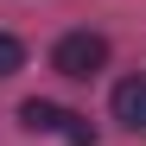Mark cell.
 <instances>
[{
	"mask_svg": "<svg viewBox=\"0 0 146 146\" xmlns=\"http://www.w3.org/2000/svg\"><path fill=\"white\" fill-rule=\"evenodd\" d=\"M114 121L127 133H146V70L127 76V83H114Z\"/></svg>",
	"mask_w": 146,
	"mask_h": 146,
	"instance_id": "3",
	"label": "cell"
},
{
	"mask_svg": "<svg viewBox=\"0 0 146 146\" xmlns=\"http://www.w3.org/2000/svg\"><path fill=\"white\" fill-rule=\"evenodd\" d=\"M102 64H108V38H102V32H64L57 51H51V70L70 76V83H89Z\"/></svg>",
	"mask_w": 146,
	"mask_h": 146,
	"instance_id": "1",
	"label": "cell"
},
{
	"mask_svg": "<svg viewBox=\"0 0 146 146\" xmlns=\"http://www.w3.org/2000/svg\"><path fill=\"white\" fill-rule=\"evenodd\" d=\"M13 70H26V44H19L13 32H0V83H7Z\"/></svg>",
	"mask_w": 146,
	"mask_h": 146,
	"instance_id": "4",
	"label": "cell"
},
{
	"mask_svg": "<svg viewBox=\"0 0 146 146\" xmlns=\"http://www.w3.org/2000/svg\"><path fill=\"white\" fill-rule=\"evenodd\" d=\"M19 121H26L32 133H64L70 146H95V127H89L83 114L57 108V102H26V108H19Z\"/></svg>",
	"mask_w": 146,
	"mask_h": 146,
	"instance_id": "2",
	"label": "cell"
}]
</instances>
